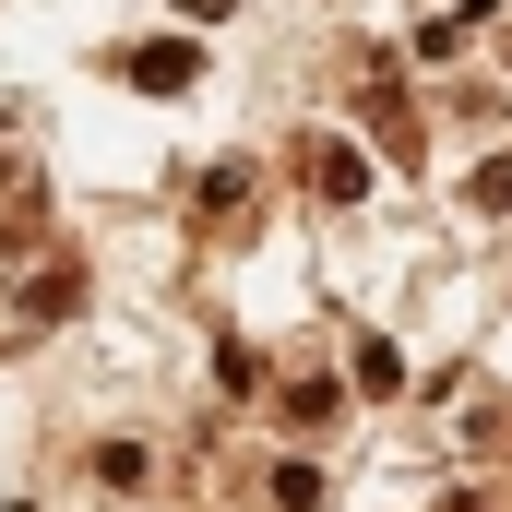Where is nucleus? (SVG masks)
<instances>
[{
    "label": "nucleus",
    "mask_w": 512,
    "mask_h": 512,
    "mask_svg": "<svg viewBox=\"0 0 512 512\" xmlns=\"http://www.w3.org/2000/svg\"><path fill=\"white\" fill-rule=\"evenodd\" d=\"M298 179H310L322 203H358V191H370V155L334 143V131H310V143H298Z\"/></svg>",
    "instance_id": "obj_1"
},
{
    "label": "nucleus",
    "mask_w": 512,
    "mask_h": 512,
    "mask_svg": "<svg viewBox=\"0 0 512 512\" xmlns=\"http://www.w3.org/2000/svg\"><path fill=\"white\" fill-rule=\"evenodd\" d=\"M120 72L143 96H191V84H203V48H191V36H155V48H120Z\"/></svg>",
    "instance_id": "obj_2"
},
{
    "label": "nucleus",
    "mask_w": 512,
    "mask_h": 512,
    "mask_svg": "<svg viewBox=\"0 0 512 512\" xmlns=\"http://www.w3.org/2000/svg\"><path fill=\"white\" fill-rule=\"evenodd\" d=\"M143 477H155V453H143V441H96V489H143Z\"/></svg>",
    "instance_id": "obj_3"
},
{
    "label": "nucleus",
    "mask_w": 512,
    "mask_h": 512,
    "mask_svg": "<svg viewBox=\"0 0 512 512\" xmlns=\"http://www.w3.org/2000/svg\"><path fill=\"white\" fill-rule=\"evenodd\" d=\"M346 382H358V393H405V358H393L382 334H358V358H346Z\"/></svg>",
    "instance_id": "obj_4"
},
{
    "label": "nucleus",
    "mask_w": 512,
    "mask_h": 512,
    "mask_svg": "<svg viewBox=\"0 0 512 512\" xmlns=\"http://www.w3.org/2000/svg\"><path fill=\"white\" fill-rule=\"evenodd\" d=\"M334 393H346V382H286V429H322V417H334Z\"/></svg>",
    "instance_id": "obj_5"
},
{
    "label": "nucleus",
    "mask_w": 512,
    "mask_h": 512,
    "mask_svg": "<svg viewBox=\"0 0 512 512\" xmlns=\"http://www.w3.org/2000/svg\"><path fill=\"white\" fill-rule=\"evenodd\" d=\"M251 203V167H203V215H239Z\"/></svg>",
    "instance_id": "obj_6"
},
{
    "label": "nucleus",
    "mask_w": 512,
    "mask_h": 512,
    "mask_svg": "<svg viewBox=\"0 0 512 512\" xmlns=\"http://www.w3.org/2000/svg\"><path fill=\"white\" fill-rule=\"evenodd\" d=\"M477 215H512V155H489V167H477Z\"/></svg>",
    "instance_id": "obj_7"
},
{
    "label": "nucleus",
    "mask_w": 512,
    "mask_h": 512,
    "mask_svg": "<svg viewBox=\"0 0 512 512\" xmlns=\"http://www.w3.org/2000/svg\"><path fill=\"white\" fill-rule=\"evenodd\" d=\"M179 12H191V24H227V0H179Z\"/></svg>",
    "instance_id": "obj_8"
},
{
    "label": "nucleus",
    "mask_w": 512,
    "mask_h": 512,
    "mask_svg": "<svg viewBox=\"0 0 512 512\" xmlns=\"http://www.w3.org/2000/svg\"><path fill=\"white\" fill-rule=\"evenodd\" d=\"M441 512H489V501H465V489H453V501H441Z\"/></svg>",
    "instance_id": "obj_9"
}]
</instances>
